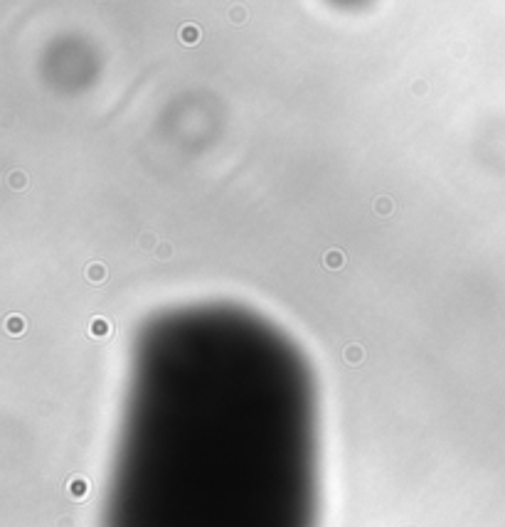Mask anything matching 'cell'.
<instances>
[{"instance_id":"obj_1","label":"cell","mask_w":505,"mask_h":527,"mask_svg":"<svg viewBox=\"0 0 505 527\" xmlns=\"http://www.w3.org/2000/svg\"><path fill=\"white\" fill-rule=\"evenodd\" d=\"M113 330L111 320L104 318V316H94V318L89 320V335L91 338H109Z\"/></svg>"},{"instance_id":"obj_11","label":"cell","mask_w":505,"mask_h":527,"mask_svg":"<svg viewBox=\"0 0 505 527\" xmlns=\"http://www.w3.org/2000/svg\"><path fill=\"white\" fill-rule=\"evenodd\" d=\"M155 254H158L160 259H168L170 254H173V251H170V244H165V242H163V244H158V249H155Z\"/></svg>"},{"instance_id":"obj_12","label":"cell","mask_w":505,"mask_h":527,"mask_svg":"<svg viewBox=\"0 0 505 527\" xmlns=\"http://www.w3.org/2000/svg\"><path fill=\"white\" fill-rule=\"evenodd\" d=\"M232 20H239V22H242V20H244V13H242V10H234V13H232Z\"/></svg>"},{"instance_id":"obj_4","label":"cell","mask_w":505,"mask_h":527,"mask_svg":"<svg viewBox=\"0 0 505 527\" xmlns=\"http://www.w3.org/2000/svg\"><path fill=\"white\" fill-rule=\"evenodd\" d=\"M3 325H5V330H8L10 335H22L25 330H28V323H25V318H22V316H17V313L5 316Z\"/></svg>"},{"instance_id":"obj_5","label":"cell","mask_w":505,"mask_h":527,"mask_svg":"<svg viewBox=\"0 0 505 527\" xmlns=\"http://www.w3.org/2000/svg\"><path fill=\"white\" fill-rule=\"evenodd\" d=\"M67 490H69V495L74 500H84L86 498V493H89V481L86 478H71L69 481V486H67Z\"/></svg>"},{"instance_id":"obj_8","label":"cell","mask_w":505,"mask_h":527,"mask_svg":"<svg viewBox=\"0 0 505 527\" xmlns=\"http://www.w3.org/2000/svg\"><path fill=\"white\" fill-rule=\"evenodd\" d=\"M8 185H10L13 190H25V185H28V178H25V173H20V170L10 173V178H8Z\"/></svg>"},{"instance_id":"obj_3","label":"cell","mask_w":505,"mask_h":527,"mask_svg":"<svg viewBox=\"0 0 505 527\" xmlns=\"http://www.w3.org/2000/svg\"><path fill=\"white\" fill-rule=\"evenodd\" d=\"M178 37H180V42L183 44H197L200 42V37H202V30L197 28V25H193V22H185L183 28H180V32H178Z\"/></svg>"},{"instance_id":"obj_2","label":"cell","mask_w":505,"mask_h":527,"mask_svg":"<svg viewBox=\"0 0 505 527\" xmlns=\"http://www.w3.org/2000/svg\"><path fill=\"white\" fill-rule=\"evenodd\" d=\"M323 266H325L328 271H340V269L345 266V254H343V249L325 251V254H323Z\"/></svg>"},{"instance_id":"obj_7","label":"cell","mask_w":505,"mask_h":527,"mask_svg":"<svg viewBox=\"0 0 505 527\" xmlns=\"http://www.w3.org/2000/svg\"><path fill=\"white\" fill-rule=\"evenodd\" d=\"M363 357H365V350L360 345L345 347V362H348V365H357V362H363Z\"/></svg>"},{"instance_id":"obj_6","label":"cell","mask_w":505,"mask_h":527,"mask_svg":"<svg viewBox=\"0 0 505 527\" xmlns=\"http://www.w3.org/2000/svg\"><path fill=\"white\" fill-rule=\"evenodd\" d=\"M106 276H109V271H106V266H104V264L94 261V264H89V266H86V281H89V283H104V281H106Z\"/></svg>"},{"instance_id":"obj_9","label":"cell","mask_w":505,"mask_h":527,"mask_svg":"<svg viewBox=\"0 0 505 527\" xmlns=\"http://www.w3.org/2000/svg\"><path fill=\"white\" fill-rule=\"evenodd\" d=\"M138 244H140V249H146V251L158 249V239H155L151 232H143V234L138 236Z\"/></svg>"},{"instance_id":"obj_10","label":"cell","mask_w":505,"mask_h":527,"mask_svg":"<svg viewBox=\"0 0 505 527\" xmlns=\"http://www.w3.org/2000/svg\"><path fill=\"white\" fill-rule=\"evenodd\" d=\"M375 209H377V214H390L392 212V200L390 197H377L375 200Z\"/></svg>"}]
</instances>
